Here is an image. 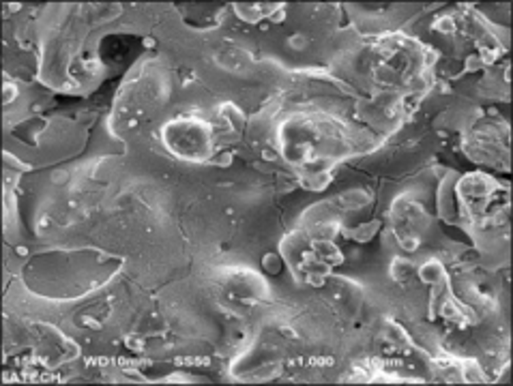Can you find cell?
I'll return each instance as SVG.
<instances>
[{
	"label": "cell",
	"instance_id": "obj_1",
	"mask_svg": "<svg viewBox=\"0 0 513 386\" xmlns=\"http://www.w3.org/2000/svg\"><path fill=\"white\" fill-rule=\"evenodd\" d=\"M421 277H423V279H427V281H438L443 277V266H441V264H436V262L425 264V266L421 268Z\"/></svg>",
	"mask_w": 513,
	"mask_h": 386
}]
</instances>
